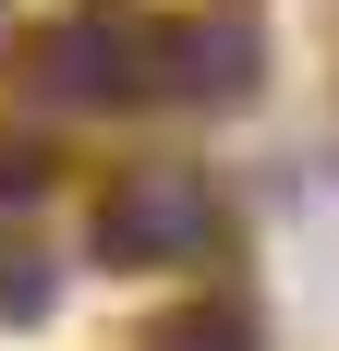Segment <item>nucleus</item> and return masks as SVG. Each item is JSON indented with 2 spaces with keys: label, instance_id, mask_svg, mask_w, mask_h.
Instances as JSON below:
<instances>
[{
  "label": "nucleus",
  "instance_id": "nucleus-4",
  "mask_svg": "<svg viewBox=\"0 0 339 351\" xmlns=\"http://www.w3.org/2000/svg\"><path fill=\"white\" fill-rule=\"evenodd\" d=\"M170 351H255V327L242 315H194V327H170Z\"/></svg>",
  "mask_w": 339,
  "mask_h": 351
},
{
  "label": "nucleus",
  "instance_id": "nucleus-1",
  "mask_svg": "<svg viewBox=\"0 0 339 351\" xmlns=\"http://www.w3.org/2000/svg\"><path fill=\"white\" fill-rule=\"evenodd\" d=\"M36 85L49 97H73V109H109V97H145L158 85V25L145 12H61V25L36 36Z\"/></svg>",
  "mask_w": 339,
  "mask_h": 351
},
{
  "label": "nucleus",
  "instance_id": "nucleus-5",
  "mask_svg": "<svg viewBox=\"0 0 339 351\" xmlns=\"http://www.w3.org/2000/svg\"><path fill=\"white\" fill-rule=\"evenodd\" d=\"M49 194V158H25V145H0V206H36Z\"/></svg>",
  "mask_w": 339,
  "mask_h": 351
},
{
  "label": "nucleus",
  "instance_id": "nucleus-2",
  "mask_svg": "<svg viewBox=\"0 0 339 351\" xmlns=\"http://www.w3.org/2000/svg\"><path fill=\"white\" fill-rule=\"evenodd\" d=\"M206 230H218V194H206V170H134V182L97 206V254H121V267L206 254Z\"/></svg>",
  "mask_w": 339,
  "mask_h": 351
},
{
  "label": "nucleus",
  "instance_id": "nucleus-3",
  "mask_svg": "<svg viewBox=\"0 0 339 351\" xmlns=\"http://www.w3.org/2000/svg\"><path fill=\"white\" fill-rule=\"evenodd\" d=\"M255 25H158V97H242Z\"/></svg>",
  "mask_w": 339,
  "mask_h": 351
}]
</instances>
